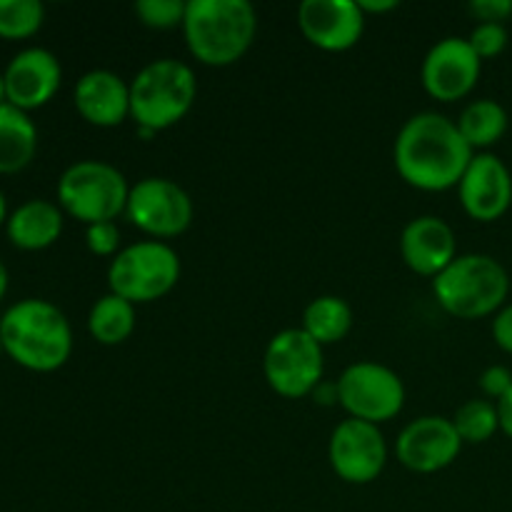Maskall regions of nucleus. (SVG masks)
Returning <instances> with one entry per match:
<instances>
[{"instance_id":"1","label":"nucleus","mask_w":512,"mask_h":512,"mask_svg":"<svg viewBox=\"0 0 512 512\" xmlns=\"http://www.w3.org/2000/svg\"><path fill=\"white\" fill-rule=\"evenodd\" d=\"M473 155L475 150L465 143L458 123L430 110L405 120L393 148L400 178L428 193L460 185Z\"/></svg>"},{"instance_id":"2","label":"nucleus","mask_w":512,"mask_h":512,"mask_svg":"<svg viewBox=\"0 0 512 512\" xmlns=\"http://www.w3.org/2000/svg\"><path fill=\"white\" fill-rule=\"evenodd\" d=\"M0 340L20 368L53 373L73 353V330L58 305L43 298H25L10 305L0 318Z\"/></svg>"},{"instance_id":"3","label":"nucleus","mask_w":512,"mask_h":512,"mask_svg":"<svg viewBox=\"0 0 512 512\" xmlns=\"http://www.w3.org/2000/svg\"><path fill=\"white\" fill-rule=\"evenodd\" d=\"M190 53L210 68L233 65L258 33V13L248 0H188L183 20Z\"/></svg>"},{"instance_id":"4","label":"nucleus","mask_w":512,"mask_h":512,"mask_svg":"<svg viewBox=\"0 0 512 512\" xmlns=\"http://www.w3.org/2000/svg\"><path fill=\"white\" fill-rule=\"evenodd\" d=\"M433 290L443 310L460 320H478L503 308L510 290L508 270L483 253L458 255L438 278Z\"/></svg>"},{"instance_id":"5","label":"nucleus","mask_w":512,"mask_h":512,"mask_svg":"<svg viewBox=\"0 0 512 512\" xmlns=\"http://www.w3.org/2000/svg\"><path fill=\"white\" fill-rule=\"evenodd\" d=\"M198 98V80L190 65L160 58L145 65L130 83V115L138 128L153 133L180 123Z\"/></svg>"},{"instance_id":"6","label":"nucleus","mask_w":512,"mask_h":512,"mask_svg":"<svg viewBox=\"0 0 512 512\" xmlns=\"http://www.w3.org/2000/svg\"><path fill=\"white\" fill-rule=\"evenodd\" d=\"M128 180L103 160H80L63 170L58 180V205L85 225L113 223L128 205Z\"/></svg>"},{"instance_id":"7","label":"nucleus","mask_w":512,"mask_h":512,"mask_svg":"<svg viewBox=\"0 0 512 512\" xmlns=\"http://www.w3.org/2000/svg\"><path fill=\"white\" fill-rule=\"evenodd\" d=\"M178 280V253L160 240L128 245L115 255L108 268L110 293L130 300L133 305L160 300L178 285Z\"/></svg>"},{"instance_id":"8","label":"nucleus","mask_w":512,"mask_h":512,"mask_svg":"<svg viewBox=\"0 0 512 512\" xmlns=\"http://www.w3.org/2000/svg\"><path fill=\"white\" fill-rule=\"evenodd\" d=\"M323 345L303 328L280 330L270 338L263 355V373L270 388L283 398H305L323 383Z\"/></svg>"},{"instance_id":"9","label":"nucleus","mask_w":512,"mask_h":512,"mask_svg":"<svg viewBox=\"0 0 512 512\" xmlns=\"http://www.w3.org/2000/svg\"><path fill=\"white\" fill-rule=\"evenodd\" d=\"M338 403L350 418L365 423H388L403 410L405 385L390 368L380 363H355L338 380Z\"/></svg>"},{"instance_id":"10","label":"nucleus","mask_w":512,"mask_h":512,"mask_svg":"<svg viewBox=\"0 0 512 512\" xmlns=\"http://www.w3.org/2000/svg\"><path fill=\"white\" fill-rule=\"evenodd\" d=\"M125 215L153 238H175L193 223V200L168 178H145L130 188Z\"/></svg>"},{"instance_id":"11","label":"nucleus","mask_w":512,"mask_h":512,"mask_svg":"<svg viewBox=\"0 0 512 512\" xmlns=\"http://www.w3.org/2000/svg\"><path fill=\"white\" fill-rule=\"evenodd\" d=\"M328 460L340 480L365 485L378 480V475L385 470L388 445L378 425L348 418L330 435Z\"/></svg>"},{"instance_id":"12","label":"nucleus","mask_w":512,"mask_h":512,"mask_svg":"<svg viewBox=\"0 0 512 512\" xmlns=\"http://www.w3.org/2000/svg\"><path fill=\"white\" fill-rule=\"evenodd\" d=\"M480 70H483V60L470 48L468 38L450 35L435 43L425 55L423 85L435 100L453 103L475 88Z\"/></svg>"},{"instance_id":"13","label":"nucleus","mask_w":512,"mask_h":512,"mask_svg":"<svg viewBox=\"0 0 512 512\" xmlns=\"http://www.w3.org/2000/svg\"><path fill=\"white\" fill-rule=\"evenodd\" d=\"M463 440L455 430L453 420L440 415H425L405 425L398 435L395 453L398 460L413 473H438V470L453 465L460 455Z\"/></svg>"},{"instance_id":"14","label":"nucleus","mask_w":512,"mask_h":512,"mask_svg":"<svg viewBox=\"0 0 512 512\" xmlns=\"http://www.w3.org/2000/svg\"><path fill=\"white\" fill-rule=\"evenodd\" d=\"M298 25L315 48L343 53L363 38L365 15L355 0H303Z\"/></svg>"},{"instance_id":"15","label":"nucleus","mask_w":512,"mask_h":512,"mask_svg":"<svg viewBox=\"0 0 512 512\" xmlns=\"http://www.w3.org/2000/svg\"><path fill=\"white\" fill-rule=\"evenodd\" d=\"M458 193L470 218L493 223L508 213L512 203V175L508 165L493 153L473 155L458 185Z\"/></svg>"},{"instance_id":"16","label":"nucleus","mask_w":512,"mask_h":512,"mask_svg":"<svg viewBox=\"0 0 512 512\" xmlns=\"http://www.w3.org/2000/svg\"><path fill=\"white\" fill-rule=\"evenodd\" d=\"M5 100L20 110H35L48 103L60 88V60L45 48H25L10 58L3 70Z\"/></svg>"},{"instance_id":"17","label":"nucleus","mask_w":512,"mask_h":512,"mask_svg":"<svg viewBox=\"0 0 512 512\" xmlns=\"http://www.w3.org/2000/svg\"><path fill=\"white\" fill-rule=\"evenodd\" d=\"M400 253L413 273L438 278L458 258V243H455L453 228L443 218L420 215L403 228Z\"/></svg>"},{"instance_id":"18","label":"nucleus","mask_w":512,"mask_h":512,"mask_svg":"<svg viewBox=\"0 0 512 512\" xmlns=\"http://www.w3.org/2000/svg\"><path fill=\"white\" fill-rule=\"evenodd\" d=\"M75 108L98 128H115L130 115V85L113 70H90L75 85Z\"/></svg>"},{"instance_id":"19","label":"nucleus","mask_w":512,"mask_h":512,"mask_svg":"<svg viewBox=\"0 0 512 512\" xmlns=\"http://www.w3.org/2000/svg\"><path fill=\"white\" fill-rule=\"evenodd\" d=\"M5 230L15 248L43 250L50 248L63 233V210L50 200L33 198L13 210L5 220Z\"/></svg>"},{"instance_id":"20","label":"nucleus","mask_w":512,"mask_h":512,"mask_svg":"<svg viewBox=\"0 0 512 512\" xmlns=\"http://www.w3.org/2000/svg\"><path fill=\"white\" fill-rule=\"evenodd\" d=\"M38 148V128L25 110L0 105V173H18L33 160Z\"/></svg>"},{"instance_id":"21","label":"nucleus","mask_w":512,"mask_h":512,"mask_svg":"<svg viewBox=\"0 0 512 512\" xmlns=\"http://www.w3.org/2000/svg\"><path fill=\"white\" fill-rule=\"evenodd\" d=\"M353 328V308L338 295L310 300L303 313V330L318 345L340 343Z\"/></svg>"},{"instance_id":"22","label":"nucleus","mask_w":512,"mask_h":512,"mask_svg":"<svg viewBox=\"0 0 512 512\" xmlns=\"http://www.w3.org/2000/svg\"><path fill=\"white\" fill-rule=\"evenodd\" d=\"M508 110L498 103V100L480 98L473 100L468 108L460 113L458 130L465 138L470 148H490L498 143L508 130Z\"/></svg>"},{"instance_id":"23","label":"nucleus","mask_w":512,"mask_h":512,"mask_svg":"<svg viewBox=\"0 0 512 512\" xmlns=\"http://www.w3.org/2000/svg\"><path fill=\"white\" fill-rule=\"evenodd\" d=\"M88 330L103 345L125 343L135 330V305L115 293L103 295L90 308Z\"/></svg>"},{"instance_id":"24","label":"nucleus","mask_w":512,"mask_h":512,"mask_svg":"<svg viewBox=\"0 0 512 512\" xmlns=\"http://www.w3.org/2000/svg\"><path fill=\"white\" fill-rule=\"evenodd\" d=\"M453 425L463 443H488L500 430L498 408L490 400H468V403L458 408Z\"/></svg>"},{"instance_id":"25","label":"nucleus","mask_w":512,"mask_h":512,"mask_svg":"<svg viewBox=\"0 0 512 512\" xmlns=\"http://www.w3.org/2000/svg\"><path fill=\"white\" fill-rule=\"evenodd\" d=\"M45 8L40 0H0V38L23 40L40 30Z\"/></svg>"},{"instance_id":"26","label":"nucleus","mask_w":512,"mask_h":512,"mask_svg":"<svg viewBox=\"0 0 512 512\" xmlns=\"http://www.w3.org/2000/svg\"><path fill=\"white\" fill-rule=\"evenodd\" d=\"M185 8H188V3H183V0H138L135 15L148 28L170 30L183 25Z\"/></svg>"},{"instance_id":"27","label":"nucleus","mask_w":512,"mask_h":512,"mask_svg":"<svg viewBox=\"0 0 512 512\" xmlns=\"http://www.w3.org/2000/svg\"><path fill=\"white\" fill-rule=\"evenodd\" d=\"M468 43L480 60L495 58L508 48V30L503 23H478L470 33Z\"/></svg>"},{"instance_id":"28","label":"nucleus","mask_w":512,"mask_h":512,"mask_svg":"<svg viewBox=\"0 0 512 512\" xmlns=\"http://www.w3.org/2000/svg\"><path fill=\"white\" fill-rule=\"evenodd\" d=\"M85 243H88L90 253L103 255V258L113 255L115 258L120 253V228L115 223L88 225V230H85Z\"/></svg>"},{"instance_id":"29","label":"nucleus","mask_w":512,"mask_h":512,"mask_svg":"<svg viewBox=\"0 0 512 512\" xmlns=\"http://www.w3.org/2000/svg\"><path fill=\"white\" fill-rule=\"evenodd\" d=\"M480 390H483L488 398L500 400L503 395H508L512 390V373L505 365H490L480 375Z\"/></svg>"},{"instance_id":"30","label":"nucleus","mask_w":512,"mask_h":512,"mask_svg":"<svg viewBox=\"0 0 512 512\" xmlns=\"http://www.w3.org/2000/svg\"><path fill=\"white\" fill-rule=\"evenodd\" d=\"M470 13L480 23H503L512 15V0H473Z\"/></svg>"},{"instance_id":"31","label":"nucleus","mask_w":512,"mask_h":512,"mask_svg":"<svg viewBox=\"0 0 512 512\" xmlns=\"http://www.w3.org/2000/svg\"><path fill=\"white\" fill-rule=\"evenodd\" d=\"M493 338L498 343V348H503L505 353L512 355V303L498 310L493 320Z\"/></svg>"},{"instance_id":"32","label":"nucleus","mask_w":512,"mask_h":512,"mask_svg":"<svg viewBox=\"0 0 512 512\" xmlns=\"http://www.w3.org/2000/svg\"><path fill=\"white\" fill-rule=\"evenodd\" d=\"M495 408H498V420H500V430H503L508 438H512V390L508 395H503V398L495 403Z\"/></svg>"},{"instance_id":"33","label":"nucleus","mask_w":512,"mask_h":512,"mask_svg":"<svg viewBox=\"0 0 512 512\" xmlns=\"http://www.w3.org/2000/svg\"><path fill=\"white\" fill-rule=\"evenodd\" d=\"M358 8L365 13H388V10L398 8V0H358Z\"/></svg>"},{"instance_id":"34","label":"nucleus","mask_w":512,"mask_h":512,"mask_svg":"<svg viewBox=\"0 0 512 512\" xmlns=\"http://www.w3.org/2000/svg\"><path fill=\"white\" fill-rule=\"evenodd\" d=\"M8 283H10V273L8 268H5L3 260H0V300H3L5 293H8Z\"/></svg>"},{"instance_id":"35","label":"nucleus","mask_w":512,"mask_h":512,"mask_svg":"<svg viewBox=\"0 0 512 512\" xmlns=\"http://www.w3.org/2000/svg\"><path fill=\"white\" fill-rule=\"evenodd\" d=\"M5 220H8V203H5V195L3 190H0V225H3Z\"/></svg>"},{"instance_id":"36","label":"nucleus","mask_w":512,"mask_h":512,"mask_svg":"<svg viewBox=\"0 0 512 512\" xmlns=\"http://www.w3.org/2000/svg\"><path fill=\"white\" fill-rule=\"evenodd\" d=\"M3 103H8V100H5V80H3V73H0V105Z\"/></svg>"},{"instance_id":"37","label":"nucleus","mask_w":512,"mask_h":512,"mask_svg":"<svg viewBox=\"0 0 512 512\" xmlns=\"http://www.w3.org/2000/svg\"><path fill=\"white\" fill-rule=\"evenodd\" d=\"M0 353H3V340H0Z\"/></svg>"}]
</instances>
